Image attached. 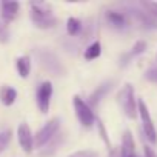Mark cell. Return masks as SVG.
I'll return each instance as SVG.
<instances>
[{
	"mask_svg": "<svg viewBox=\"0 0 157 157\" xmlns=\"http://www.w3.org/2000/svg\"><path fill=\"white\" fill-rule=\"evenodd\" d=\"M145 78L152 83H157V66H152L149 68L146 72H145Z\"/></svg>",
	"mask_w": 157,
	"mask_h": 157,
	"instance_id": "22",
	"label": "cell"
},
{
	"mask_svg": "<svg viewBox=\"0 0 157 157\" xmlns=\"http://www.w3.org/2000/svg\"><path fill=\"white\" fill-rule=\"evenodd\" d=\"M16 68L20 77L26 78L31 72V57L29 56H20L16 60Z\"/></svg>",
	"mask_w": 157,
	"mask_h": 157,
	"instance_id": "13",
	"label": "cell"
},
{
	"mask_svg": "<svg viewBox=\"0 0 157 157\" xmlns=\"http://www.w3.org/2000/svg\"><path fill=\"white\" fill-rule=\"evenodd\" d=\"M113 80H108V82H103L100 86H97V90L90 96V99H88V105L91 106V108H96L99 103H100V100L106 96V93L113 88Z\"/></svg>",
	"mask_w": 157,
	"mask_h": 157,
	"instance_id": "10",
	"label": "cell"
},
{
	"mask_svg": "<svg viewBox=\"0 0 157 157\" xmlns=\"http://www.w3.org/2000/svg\"><path fill=\"white\" fill-rule=\"evenodd\" d=\"M68 157H99V154L93 149H80V151H75V152L69 154Z\"/></svg>",
	"mask_w": 157,
	"mask_h": 157,
	"instance_id": "19",
	"label": "cell"
},
{
	"mask_svg": "<svg viewBox=\"0 0 157 157\" xmlns=\"http://www.w3.org/2000/svg\"><path fill=\"white\" fill-rule=\"evenodd\" d=\"M143 152H145V157H157V154H155V151L151 148V146H145V149H143Z\"/></svg>",
	"mask_w": 157,
	"mask_h": 157,
	"instance_id": "23",
	"label": "cell"
},
{
	"mask_svg": "<svg viewBox=\"0 0 157 157\" xmlns=\"http://www.w3.org/2000/svg\"><path fill=\"white\" fill-rule=\"evenodd\" d=\"M72 105H74V109H75V116H77V119H78V122H80L82 126L90 128L96 123V116L93 113V108L80 96L72 97Z\"/></svg>",
	"mask_w": 157,
	"mask_h": 157,
	"instance_id": "4",
	"label": "cell"
},
{
	"mask_svg": "<svg viewBox=\"0 0 157 157\" xmlns=\"http://www.w3.org/2000/svg\"><path fill=\"white\" fill-rule=\"evenodd\" d=\"M19 8H20V5L17 2H2V17H3L5 23H10L17 17Z\"/></svg>",
	"mask_w": 157,
	"mask_h": 157,
	"instance_id": "11",
	"label": "cell"
},
{
	"mask_svg": "<svg viewBox=\"0 0 157 157\" xmlns=\"http://www.w3.org/2000/svg\"><path fill=\"white\" fill-rule=\"evenodd\" d=\"M59 128H60V119H59V117L49 119V120L36 132V136H34V145H36L37 148H42V146L48 145V143L56 137Z\"/></svg>",
	"mask_w": 157,
	"mask_h": 157,
	"instance_id": "3",
	"label": "cell"
},
{
	"mask_svg": "<svg viewBox=\"0 0 157 157\" xmlns=\"http://www.w3.org/2000/svg\"><path fill=\"white\" fill-rule=\"evenodd\" d=\"M106 19L114 28H125L126 26V17L122 13L109 11V13H106Z\"/></svg>",
	"mask_w": 157,
	"mask_h": 157,
	"instance_id": "14",
	"label": "cell"
},
{
	"mask_svg": "<svg viewBox=\"0 0 157 157\" xmlns=\"http://www.w3.org/2000/svg\"><path fill=\"white\" fill-rule=\"evenodd\" d=\"M10 140H11V131H10V129L0 132V152H2V151L8 146Z\"/></svg>",
	"mask_w": 157,
	"mask_h": 157,
	"instance_id": "18",
	"label": "cell"
},
{
	"mask_svg": "<svg viewBox=\"0 0 157 157\" xmlns=\"http://www.w3.org/2000/svg\"><path fill=\"white\" fill-rule=\"evenodd\" d=\"M17 99V91L13 88V86H8V85H3L0 88V102H2L5 106H11Z\"/></svg>",
	"mask_w": 157,
	"mask_h": 157,
	"instance_id": "12",
	"label": "cell"
},
{
	"mask_svg": "<svg viewBox=\"0 0 157 157\" xmlns=\"http://www.w3.org/2000/svg\"><path fill=\"white\" fill-rule=\"evenodd\" d=\"M136 143L134 137L129 129H126L122 136V149H120V157H136Z\"/></svg>",
	"mask_w": 157,
	"mask_h": 157,
	"instance_id": "9",
	"label": "cell"
},
{
	"mask_svg": "<svg viewBox=\"0 0 157 157\" xmlns=\"http://www.w3.org/2000/svg\"><path fill=\"white\" fill-rule=\"evenodd\" d=\"M8 42H10V31L6 25L0 22V43H8Z\"/></svg>",
	"mask_w": 157,
	"mask_h": 157,
	"instance_id": "20",
	"label": "cell"
},
{
	"mask_svg": "<svg viewBox=\"0 0 157 157\" xmlns=\"http://www.w3.org/2000/svg\"><path fill=\"white\" fill-rule=\"evenodd\" d=\"M51 97H52V83L48 82V80L42 82L40 86L37 88V94H36V102H37V106H39L40 113L46 114L49 111Z\"/></svg>",
	"mask_w": 157,
	"mask_h": 157,
	"instance_id": "7",
	"label": "cell"
},
{
	"mask_svg": "<svg viewBox=\"0 0 157 157\" xmlns=\"http://www.w3.org/2000/svg\"><path fill=\"white\" fill-rule=\"evenodd\" d=\"M17 139H19L20 148L26 154H29L33 151V148H34V136H33L31 128H29L28 123L23 122V123L19 125V128H17Z\"/></svg>",
	"mask_w": 157,
	"mask_h": 157,
	"instance_id": "8",
	"label": "cell"
},
{
	"mask_svg": "<svg viewBox=\"0 0 157 157\" xmlns=\"http://www.w3.org/2000/svg\"><path fill=\"white\" fill-rule=\"evenodd\" d=\"M142 6H143L145 10H148V14L157 17V2H143Z\"/></svg>",
	"mask_w": 157,
	"mask_h": 157,
	"instance_id": "21",
	"label": "cell"
},
{
	"mask_svg": "<svg viewBox=\"0 0 157 157\" xmlns=\"http://www.w3.org/2000/svg\"><path fill=\"white\" fill-rule=\"evenodd\" d=\"M29 6H31V20L37 28L49 29V28H54L57 25V19L51 13V10L46 3L33 2Z\"/></svg>",
	"mask_w": 157,
	"mask_h": 157,
	"instance_id": "1",
	"label": "cell"
},
{
	"mask_svg": "<svg viewBox=\"0 0 157 157\" xmlns=\"http://www.w3.org/2000/svg\"><path fill=\"white\" fill-rule=\"evenodd\" d=\"M66 31H68L69 36H77L82 31V22L75 17H69L68 22H66Z\"/></svg>",
	"mask_w": 157,
	"mask_h": 157,
	"instance_id": "16",
	"label": "cell"
},
{
	"mask_svg": "<svg viewBox=\"0 0 157 157\" xmlns=\"http://www.w3.org/2000/svg\"><path fill=\"white\" fill-rule=\"evenodd\" d=\"M37 57H39L40 65L46 71H49L51 74H54V75H63L65 74V66L62 65V62L59 60V57L54 52H51L48 49H39Z\"/></svg>",
	"mask_w": 157,
	"mask_h": 157,
	"instance_id": "5",
	"label": "cell"
},
{
	"mask_svg": "<svg viewBox=\"0 0 157 157\" xmlns=\"http://www.w3.org/2000/svg\"><path fill=\"white\" fill-rule=\"evenodd\" d=\"M136 157H137V155H136Z\"/></svg>",
	"mask_w": 157,
	"mask_h": 157,
	"instance_id": "24",
	"label": "cell"
},
{
	"mask_svg": "<svg viewBox=\"0 0 157 157\" xmlns=\"http://www.w3.org/2000/svg\"><path fill=\"white\" fill-rule=\"evenodd\" d=\"M117 103L120 105L122 111L125 113L126 117L134 119L139 113V102H136V94H134V86L131 83H125L122 90L117 93Z\"/></svg>",
	"mask_w": 157,
	"mask_h": 157,
	"instance_id": "2",
	"label": "cell"
},
{
	"mask_svg": "<svg viewBox=\"0 0 157 157\" xmlns=\"http://www.w3.org/2000/svg\"><path fill=\"white\" fill-rule=\"evenodd\" d=\"M139 114H140V119H142V126H143V132H145L146 139H148L151 143H157V131H155V126H154V123H152L149 109H148L146 103H145L142 99H139Z\"/></svg>",
	"mask_w": 157,
	"mask_h": 157,
	"instance_id": "6",
	"label": "cell"
},
{
	"mask_svg": "<svg viewBox=\"0 0 157 157\" xmlns=\"http://www.w3.org/2000/svg\"><path fill=\"white\" fill-rule=\"evenodd\" d=\"M100 54H102V45H100L99 40H97V42H93V43L85 49V59H86V60H94V59L100 57Z\"/></svg>",
	"mask_w": 157,
	"mask_h": 157,
	"instance_id": "15",
	"label": "cell"
},
{
	"mask_svg": "<svg viewBox=\"0 0 157 157\" xmlns=\"http://www.w3.org/2000/svg\"><path fill=\"white\" fill-rule=\"evenodd\" d=\"M145 49H146V43H145L143 40H139V42H137V43L132 46V49L129 51V54H128L126 57H128V59H129V57H136V56L142 54Z\"/></svg>",
	"mask_w": 157,
	"mask_h": 157,
	"instance_id": "17",
	"label": "cell"
}]
</instances>
